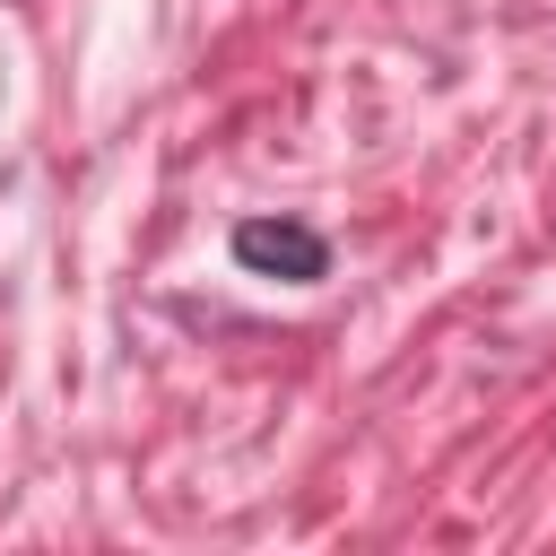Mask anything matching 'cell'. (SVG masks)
Listing matches in <instances>:
<instances>
[{
  "mask_svg": "<svg viewBox=\"0 0 556 556\" xmlns=\"http://www.w3.org/2000/svg\"><path fill=\"white\" fill-rule=\"evenodd\" d=\"M235 261L243 269H278V278H321V235L304 226H235Z\"/></svg>",
  "mask_w": 556,
  "mask_h": 556,
  "instance_id": "1",
  "label": "cell"
}]
</instances>
